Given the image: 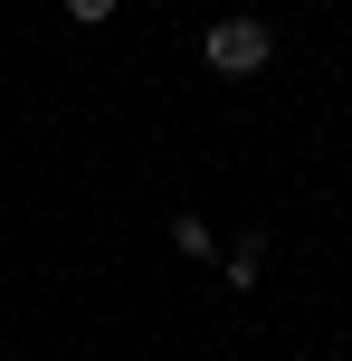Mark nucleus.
<instances>
[{"label": "nucleus", "mask_w": 352, "mask_h": 361, "mask_svg": "<svg viewBox=\"0 0 352 361\" xmlns=\"http://www.w3.org/2000/svg\"><path fill=\"white\" fill-rule=\"evenodd\" d=\"M200 57H210L219 76H257V67H267V29H257V19H219Z\"/></svg>", "instance_id": "f257e3e1"}, {"label": "nucleus", "mask_w": 352, "mask_h": 361, "mask_svg": "<svg viewBox=\"0 0 352 361\" xmlns=\"http://www.w3.org/2000/svg\"><path fill=\"white\" fill-rule=\"evenodd\" d=\"M67 19H114V0H67Z\"/></svg>", "instance_id": "f03ea898"}]
</instances>
